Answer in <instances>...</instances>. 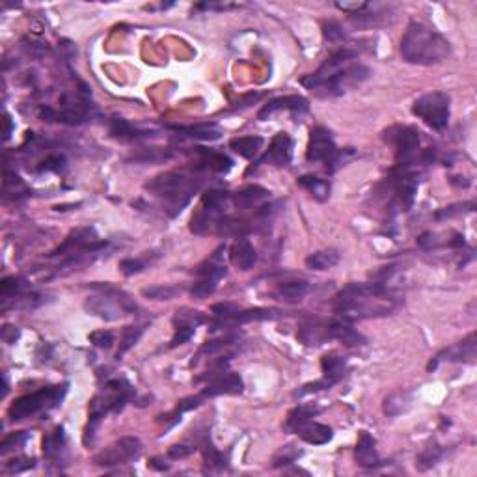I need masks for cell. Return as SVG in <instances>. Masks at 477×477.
<instances>
[{"label":"cell","instance_id":"cell-1","mask_svg":"<svg viewBox=\"0 0 477 477\" xmlns=\"http://www.w3.org/2000/svg\"><path fill=\"white\" fill-rule=\"evenodd\" d=\"M394 308L395 300L381 281L349 284L334 297V310L343 321L388 315Z\"/></svg>","mask_w":477,"mask_h":477},{"label":"cell","instance_id":"cell-25","mask_svg":"<svg viewBox=\"0 0 477 477\" xmlns=\"http://www.w3.org/2000/svg\"><path fill=\"white\" fill-rule=\"evenodd\" d=\"M322 376L327 379L332 386L345 376L347 373V362L345 358L338 356V354H324L321 360Z\"/></svg>","mask_w":477,"mask_h":477},{"label":"cell","instance_id":"cell-4","mask_svg":"<svg viewBox=\"0 0 477 477\" xmlns=\"http://www.w3.org/2000/svg\"><path fill=\"white\" fill-rule=\"evenodd\" d=\"M89 289L96 291L84 300V310L89 315L99 317L103 321H118L121 317L132 315L137 311V304L129 293L123 289L112 286V284H101V281H94L89 284Z\"/></svg>","mask_w":477,"mask_h":477},{"label":"cell","instance_id":"cell-20","mask_svg":"<svg viewBox=\"0 0 477 477\" xmlns=\"http://www.w3.org/2000/svg\"><path fill=\"white\" fill-rule=\"evenodd\" d=\"M268 198H270V192L267 189L259 185H248L243 191L235 192L232 196V202L237 209H252L261 207Z\"/></svg>","mask_w":477,"mask_h":477},{"label":"cell","instance_id":"cell-39","mask_svg":"<svg viewBox=\"0 0 477 477\" xmlns=\"http://www.w3.org/2000/svg\"><path fill=\"white\" fill-rule=\"evenodd\" d=\"M181 295V287L179 286H149L142 289V297L149 300H172V298Z\"/></svg>","mask_w":477,"mask_h":477},{"label":"cell","instance_id":"cell-52","mask_svg":"<svg viewBox=\"0 0 477 477\" xmlns=\"http://www.w3.org/2000/svg\"><path fill=\"white\" fill-rule=\"evenodd\" d=\"M2 340H4V343H8V345H13V343L19 340L17 327L6 324V327L2 328Z\"/></svg>","mask_w":477,"mask_h":477},{"label":"cell","instance_id":"cell-6","mask_svg":"<svg viewBox=\"0 0 477 477\" xmlns=\"http://www.w3.org/2000/svg\"><path fill=\"white\" fill-rule=\"evenodd\" d=\"M449 110H451V97L446 92H431L417 97L412 107L414 116L422 119L424 123L435 129L444 131L449 123Z\"/></svg>","mask_w":477,"mask_h":477},{"label":"cell","instance_id":"cell-24","mask_svg":"<svg viewBox=\"0 0 477 477\" xmlns=\"http://www.w3.org/2000/svg\"><path fill=\"white\" fill-rule=\"evenodd\" d=\"M440 356H447L449 362H470L471 364L476 358V334H470L465 341L442 351Z\"/></svg>","mask_w":477,"mask_h":477},{"label":"cell","instance_id":"cell-54","mask_svg":"<svg viewBox=\"0 0 477 477\" xmlns=\"http://www.w3.org/2000/svg\"><path fill=\"white\" fill-rule=\"evenodd\" d=\"M148 466L149 468H153V470H159V471L170 470V465H168L166 460L162 459V457H153V459H149Z\"/></svg>","mask_w":477,"mask_h":477},{"label":"cell","instance_id":"cell-8","mask_svg":"<svg viewBox=\"0 0 477 477\" xmlns=\"http://www.w3.org/2000/svg\"><path fill=\"white\" fill-rule=\"evenodd\" d=\"M371 77V69L367 66H364V64H352V62H349V64H345L343 67H340V69H336L330 77L324 80V83L319 86V88L315 89V92H319V89H322V97H338V96H343L345 92H349L351 88H354V86H358V84L365 83L367 78Z\"/></svg>","mask_w":477,"mask_h":477},{"label":"cell","instance_id":"cell-11","mask_svg":"<svg viewBox=\"0 0 477 477\" xmlns=\"http://www.w3.org/2000/svg\"><path fill=\"white\" fill-rule=\"evenodd\" d=\"M356 54H358L356 51H352V49H347V47L336 51V53L332 54V56H330V58H328L315 73H311V75H306L304 78H300V84L313 92V89L319 88V86H321V84L324 83V80H327V78L336 71V69H340V67H343L345 64H349L351 60L356 58Z\"/></svg>","mask_w":477,"mask_h":477},{"label":"cell","instance_id":"cell-44","mask_svg":"<svg viewBox=\"0 0 477 477\" xmlns=\"http://www.w3.org/2000/svg\"><path fill=\"white\" fill-rule=\"evenodd\" d=\"M216 280H211V278H200L198 281H194V286L191 287V295L196 298H205L209 295H213L216 291Z\"/></svg>","mask_w":477,"mask_h":477},{"label":"cell","instance_id":"cell-38","mask_svg":"<svg viewBox=\"0 0 477 477\" xmlns=\"http://www.w3.org/2000/svg\"><path fill=\"white\" fill-rule=\"evenodd\" d=\"M155 257H159V254H157V252L153 254V256L127 257V259H121V261H119V270H121V275L135 276V275H138V272L146 270V267H148L149 263L153 261Z\"/></svg>","mask_w":477,"mask_h":477},{"label":"cell","instance_id":"cell-55","mask_svg":"<svg viewBox=\"0 0 477 477\" xmlns=\"http://www.w3.org/2000/svg\"><path fill=\"white\" fill-rule=\"evenodd\" d=\"M10 132H12V119H10V116H6V132H4V138H10Z\"/></svg>","mask_w":477,"mask_h":477},{"label":"cell","instance_id":"cell-19","mask_svg":"<svg viewBox=\"0 0 477 477\" xmlns=\"http://www.w3.org/2000/svg\"><path fill=\"white\" fill-rule=\"evenodd\" d=\"M328 334L330 340L341 341L347 347H364L367 343V338L360 334L356 328H352L349 321H336L328 324Z\"/></svg>","mask_w":477,"mask_h":477},{"label":"cell","instance_id":"cell-50","mask_svg":"<svg viewBox=\"0 0 477 477\" xmlns=\"http://www.w3.org/2000/svg\"><path fill=\"white\" fill-rule=\"evenodd\" d=\"M194 332H196V328H175V334H173L172 341H170V347L183 345V343L191 340Z\"/></svg>","mask_w":477,"mask_h":477},{"label":"cell","instance_id":"cell-5","mask_svg":"<svg viewBox=\"0 0 477 477\" xmlns=\"http://www.w3.org/2000/svg\"><path fill=\"white\" fill-rule=\"evenodd\" d=\"M67 394V384H58V386L43 388L40 392L34 394L23 395L12 403V406L8 408V417L12 422H21L26 417L34 416L37 412L51 410L54 406H58L62 399Z\"/></svg>","mask_w":477,"mask_h":477},{"label":"cell","instance_id":"cell-21","mask_svg":"<svg viewBox=\"0 0 477 477\" xmlns=\"http://www.w3.org/2000/svg\"><path fill=\"white\" fill-rule=\"evenodd\" d=\"M224 252H226V246L216 248V250L196 268L198 278H211V280L216 281L222 280V278L227 275L226 263H224Z\"/></svg>","mask_w":477,"mask_h":477},{"label":"cell","instance_id":"cell-17","mask_svg":"<svg viewBox=\"0 0 477 477\" xmlns=\"http://www.w3.org/2000/svg\"><path fill=\"white\" fill-rule=\"evenodd\" d=\"M198 155V168L200 170H211L216 173H226L233 168V161L224 153H218L215 149L194 148Z\"/></svg>","mask_w":477,"mask_h":477},{"label":"cell","instance_id":"cell-34","mask_svg":"<svg viewBox=\"0 0 477 477\" xmlns=\"http://www.w3.org/2000/svg\"><path fill=\"white\" fill-rule=\"evenodd\" d=\"M205 322V315L202 311L191 310V308H181L173 315V327L175 328H196Z\"/></svg>","mask_w":477,"mask_h":477},{"label":"cell","instance_id":"cell-35","mask_svg":"<svg viewBox=\"0 0 477 477\" xmlns=\"http://www.w3.org/2000/svg\"><path fill=\"white\" fill-rule=\"evenodd\" d=\"M308 293H310V284L308 281H286V284H281L278 287V297H281L284 300H289V302L304 298Z\"/></svg>","mask_w":477,"mask_h":477},{"label":"cell","instance_id":"cell-42","mask_svg":"<svg viewBox=\"0 0 477 477\" xmlns=\"http://www.w3.org/2000/svg\"><path fill=\"white\" fill-rule=\"evenodd\" d=\"M300 455H302V451L297 449L295 446H284L276 451L275 459H272V465H275V468L289 466V465H293V462H295Z\"/></svg>","mask_w":477,"mask_h":477},{"label":"cell","instance_id":"cell-28","mask_svg":"<svg viewBox=\"0 0 477 477\" xmlns=\"http://www.w3.org/2000/svg\"><path fill=\"white\" fill-rule=\"evenodd\" d=\"M286 315L284 311L272 310V308H254V310H241L237 315L233 317V324H243V322L252 321H278Z\"/></svg>","mask_w":477,"mask_h":477},{"label":"cell","instance_id":"cell-53","mask_svg":"<svg viewBox=\"0 0 477 477\" xmlns=\"http://www.w3.org/2000/svg\"><path fill=\"white\" fill-rule=\"evenodd\" d=\"M417 245L422 246V248H425V250L436 248V246H438V243H436V235H433V233H424L422 237L417 238Z\"/></svg>","mask_w":477,"mask_h":477},{"label":"cell","instance_id":"cell-23","mask_svg":"<svg viewBox=\"0 0 477 477\" xmlns=\"http://www.w3.org/2000/svg\"><path fill=\"white\" fill-rule=\"evenodd\" d=\"M172 129L181 132L183 137L194 138V140H203V142H213V140H218L224 135V129L218 123H215V121L196 123V125L191 127H172Z\"/></svg>","mask_w":477,"mask_h":477},{"label":"cell","instance_id":"cell-32","mask_svg":"<svg viewBox=\"0 0 477 477\" xmlns=\"http://www.w3.org/2000/svg\"><path fill=\"white\" fill-rule=\"evenodd\" d=\"M298 185L310 192L317 202H327L328 198H330V183L321 177H315V175H302V177H298Z\"/></svg>","mask_w":477,"mask_h":477},{"label":"cell","instance_id":"cell-14","mask_svg":"<svg viewBox=\"0 0 477 477\" xmlns=\"http://www.w3.org/2000/svg\"><path fill=\"white\" fill-rule=\"evenodd\" d=\"M110 135L118 140H123V142H137V140H146V138H153L159 135V131L155 129H144V127H138L131 121H127L123 118H118L114 116L110 119Z\"/></svg>","mask_w":477,"mask_h":477},{"label":"cell","instance_id":"cell-27","mask_svg":"<svg viewBox=\"0 0 477 477\" xmlns=\"http://www.w3.org/2000/svg\"><path fill=\"white\" fill-rule=\"evenodd\" d=\"M173 157V151L168 148H142L135 151L127 161L135 164H155V162L170 161Z\"/></svg>","mask_w":477,"mask_h":477},{"label":"cell","instance_id":"cell-30","mask_svg":"<svg viewBox=\"0 0 477 477\" xmlns=\"http://www.w3.org/2000/svg\"><path fill=\"white\" fill-rule=\"evenodd\" d=\"M66 447V433L64 427H56V429L43 438V455L47 460H58L62 457V451Z\"/></svg>","mask_w":477,"mask_h":477},{"label":"cell","instance_id":"cell-46","mask_svg":"<svg viewBox=\"0 0 477 477\" xmlns=\"http://www.w3.org/2000/svg\"><path fill=\"white\" fill-rule=\"evenodd\" d=\"M322 36H324V40H328V42H341V40H345L347 32L343 30V26H341L340 23H336V21H324V23H322Z\"/></svg>","mask_w":477,"mask_h":477},{"label":"cell","instance_id":"cell-29","mask_svg":"<svg viewBox=\"0 0 477 477\" xmlns=\"http://www.w3.org/2000/svg\"><path fill=\"white\" fill-rule=\"evenodd\" d=\"M297 338L308 347L322 345L324 341L330 340V334H328V324H319V322L304 324V327H300V330H298Z\"/></svg>","mask_w":477,"mask_h":477},{"label":"cell","instance_id":"cell-10","mask_svg":"<svg viewBox=\"0 0 477 477\" xmlns=\"http://www.w3.org/2000/svg\"><path fill=\"white\" fill-rule=\"evenodd\" d=\"M340 149L336 148L334 138L324 127H313L310 131V142L306 149V159L310 162H324L330 170Z\"/></svg>","mask_w":477,"mask_h":477},{"label":"cell","instance_id":"cell-13","mask_svg":"<svg viewBox=\"0 0 477 477\" xmlns=\"http://www.w3.org/2000/svg\"><path fill=\"white\" fill-rule=\"evenodd\" d=\"M245 390V382L243 379L237 375V373H232L227 371L224 375L216 376L213 381L209 382L207 386L202 390L203 399L207 401L211 397H218V395H238L243 394Z\"/></svg>","mask_w":477,"mask_h":477},{"label":"cell","instance_id":"cell-18","mask_svg":"<svg viewBox=\"0 0 477 477\" xmlns=\"http://www.w3.org/2000/svg\"><path fill=\"white\" fill-rule=\"evenodd\" d=\"M229 259L241 270H250L257 261V252L246 237H238L229 248Z\"/></svg>","mask_w":477,"mask_h":477},{"label":"cell","instance_id":"cell-33","mask_svg":"<svg viewBox=\"0 0 477 477\" xmlns=\"http://www.w3.org/2000/svg\"><path fill=\"white\" fill-rule=\"evenodd\" d=\"M338 261H340L338 250L328 248V250H319L306 257V267L311 268V270H328V268L336 267Z\"/></svg>","mask_w":477,"mask_h":477},{"label":"cell","instance_id":"cell-51","mask_svg":"<svg viewBox=\"0 0 477 477\" xmlns=\"http://www.w3.org/2000/svg\"><path fill=\"white\" fill-rule=\"evenodd\" d=\"M192 451H194V447L192 446H187V444H173V446L168 449V457L173 460L185 459V457H189Z\"/></svg>","mask_w":477,"mask_h":477},{"label":"cell","instance_id":"cell-40","mask_svg":"<svg viewBox=\"0 0 477 477\" xmlns=\"http://www.w3.org/2000/svg\"><path fill=\"white\" fill-rule=\"evenodd\" d=\"M408 406H410V397L406 394L397 392V394L388 395L386 399H384V414H388V416H399V414L408 410Z\"/></svg>","mask_w":477,"mask_h":477},{"label":"cell","instance_id":"cell-15","mask_svg":"<svg viewBox=\"0 0 477 477\" xmlns=\"http://www.w3.org/2000/svg\"><path fill=\"white\" fill-rule=\"evenodd\" d=\"M293 157V140L287 132H278L272 142L268 146V151L265 153L259 162H268L275 166H287Z\"/></svg>","mask_w":477,"mask_h":477},{"label":"cell","instance_id":"cell-47","mask_svg":"<svg viewBox=\"0 0 477 477\" xmlns=\"http://www.w3.org/2000/svg\"><path fill=\"white\" fill-rule=\"evenodd\" d=\"M67 161L64 155H49L45 161L40 162L37 172H62L66 170Z\"/></svg>","mask_w":477,"mask_h":477},{"label":"cell","instance_id":"cell-31","mask_svg":"<svg viewBox=\"0 0 477 477\" xmlns=\"http://www.w3.org/2000/svg\"><path fill=\"white\" fill-rule=\"evenodd\" d=\"M319 412L321 410H319V406H315V405L297 406L295 410L289 412L286 425H284V431H287V433H295L297 427H300V425L306 424V422H310L311 417H315Z\"/></svg>","mask_w":477,"mask_h":477},{"label":"cell","instance_id":"cell-36","mask_svg":"<svg viewBox=\"0 0 477 477\" xmlns=\"http://www.w3.org/2000/svg\"><path fill=\"white\" fill-rule=\"evenodd\" d=\"M238 341H241V336L238 334H229V336H224V338H220V340L205 341V343L200 347V351H198L196 360H192V365L196 364L198 358L205 356V354H216V352L222 351V349H226V347L233 345V343H238Z\"/></svg>","mask_w":477,"mask_h":477},{"label":"cell","instance_id":"cell-9","mask_svg":"<svg viewBox=\"0 0 477 477\" xmlns=\"http://www.w3.org/2000/svg\"><path fill=\"white\" fill-rule=\"evenodd\" d=\"M142 453V442L137 436H123L119 438L116 444L103 449L101 453L94 457V462L97 466H105V468H112V466L125 465L129 460L137 459Z\"/></svg>","mask_w":477,"mask_h":477},{"label":"cell","instance_id":"cell-49","mask_svg":"<svg viewBox=\"0 0 477 477\" xmlns=\"http://www.w3.org/2000/svg\"><path fill=\"white\" fill-rule=\"evenodd\" d=\"M89 341L99 349H110L114 343V334L108 330H96L89 334Z\"/></svg>","mask_w":477,"mask_h":477},{"label":"cell","instance_id":"cell-7","mask_svg":"<svg viewBox=\"0 0 477 477\" xmlns=\"http://www.w3.org/2000/svg\"><path fill=\"white\" fill-rule=\"evenodd\" d=\"M422 132L414 127H392L384 132V140L395 146V170H410L417 159Z\"/></svg>","mask_w":477,"mask_h":477},{"label":"cell","instance_id":"cell-41","mask_svg":"<svg viewBox=\"0 0 477 477\" xmlns=\"http://www.w3.org/2000/svg\"><path fill=\"white\" fill-rule=\"evenodd\" d=\"M144 330L146 328L144 327H127V328H123V336H121V343H119V349H118V352H116V358H121L123 354H125L129 349H132V347L137 345L138 343V340L142 338V334H144Z\"/></svg>","mask_w":477,"mask_h":477},{"label":"cell","instance_id":"cell-43","mask_svg":"<svg viewBox=\"0 0 477 477\" xmlns=\"http://www.w3.org/2000/svg\"><path fill=\"white\" fill-rule=\"evenodd\" d=\"M30 435L28 433H24V431H19V433H12L10 436H6L4 440H2V444H0V455H8L10 451H13V449H19V447H23L26 442H28Z\"/></svg>","mask_w":477,"mask_h":477},{"label":"cell","instance_id":"cell-22","mask_svg":"<svg viewBox=\"0 0 477 477\" xmlns=\"http://www.w3.org/2000/svg\"><path fill=\"white\" fill-rule=\"evenodd\" d=\"M295 435L300 436L306 444L322 446V444H328V442L332 440L334 433H332V429H330L328 425L317 424V422H311L310 419V422H306V424H302L300 427H297Z\"/></svg>","mask_w":477,"mask_h":477},{"label":"cell","instance_id":"cell-48","mask_svg":"<svg viewBox=\"0 0 477 477\" xmlns=\"http://www.w3.org/2000/svg\"><path fill=\"white\" fill-rule=\"evenodd\" d=\"M36 466V460L26 459V457H19V459H13L10 462H6L4 466V471L6 474H21V471L28 470V468H34Z\"/></svg>","mask_w":477,"mask_h":477},{"label":"cell","instance_id":"cell-26","mask_svg":"<svg viewBox=\"0 0 477 477\" xmlns=\"http://www.w3.org/2000/svg\"><path fill=\"white\" fill-rule=\"evenodd\" d=\"M263 148L261 137H238L229 140V149L243 159H256Z\"/></svg>","mask_w":477,"mask_h":477},{"label":"cell","instance_id":"cell-3","mask_svg":"<svg viewBox=\"0 0 477 477\" xmlns=\"http://www.w3.org/2000/svg\"><path fill=\"white\" fill-rule=\"evenodd\" d=\"M451 54V43L438 30L424 23H410L405 36L401 37V56L408 64L435 66L442 64Z\"/></svg>","mask_w":477,"mask_h":477},{"label":"cell","instance_id":"cell-16","mask_svg":"<svg viewBox=\"0 0 477 477\" xmlns=\"http://www.w3.org/2000/svg\"><path fill=\"white\" fill-rule=\"evenodd\" d=\"M354 459L364 468H376V466L382 465L381 457L376 453V440L367 431H362L358 436V444L354 447Z\"/></svg>","mask_w":477,"mask_h":477},{"label":"cell","instance_id":"cell-12","mask_svg":"<svg viewBox=\"0 0 477 477\" xmlns=\"http://www.w3.org/2000/svg\"><path fill=\"white\" fill-rule=\"evenodd\" d=\"M280 110H289L293 118L298 121V119L304 118L306 114H308V110H310V103H308V99H304L302 96L276 97V99L268 101L267 105H265V107L259 110V114H257V119L265 121V119L270 118L272 114L280 112Z\"/></svg>","mask_w":477,"mask_h":477},{"label":"cell","instance_id":"cell-2","mask_svg":"<svg viewBox=\"0 0 477 477\" xmlns=\"http://www.w3.org/2000/svg\"><path fill=\"white\" fill-rule=\"evenodd\" d=\"M202 172L203 170L198 166L172 170V172L161 173L151 179L149 183H146V189L161 198L168 215L175 216L187 207L191 198L200 191L203 183Z\"/></svg>","mask_w":477,"mask_h":477},{"label":"cell","instance_id":"cell-37","mask_svg":"<svg viewBox=\"0 0 477 477\" xmlns=\"http://www.w3.org/2000/svg\"><path fill=\"white\" fill-rule=\"evenodd\" d=\"M442 455H444V449H442L436 442H433V444H429L427 447H424V451L417 455L416 466L422 471L429 470V468H433V466L440 462Z\"/></svg>","mask_w":477,"mask_h":477},{"label":"cell","instance_id":"cell-45","mask_svg":"<svg viewBox=\"0 0 477 477\" xmlns=\"http://www.w3.org/2000/svg\"><path fill=\"white\" fill-rule=\"evenodd\" d=\"M474 207H476V203L474 202L455 203V205H449V207L440 209L435 216H436V220H442V218H451V216H457V215H462V213H468V211H474Z\"/></svg>","mask_w":477,"mask_h":477}]
</instances>
